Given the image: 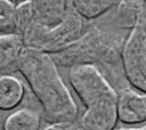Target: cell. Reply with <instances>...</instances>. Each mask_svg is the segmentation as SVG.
Instances as JSON below:
<instances>
[{"label": "cell", "mask_w": 146, "mask_h": 130, "mask_svg": "<svg viewBox=\"0 0 146 130\" xmlns=\"http://www.w3.org/2000/svg\"><path fill=\"white\" fill-rule=\"evenodd\" d=\"M128 33L97 21L87 22L84 32L72 46L51 56L57 66L70 68L90 65L96 67L119 94L131 88L122 64V51Z\"/></svg>", "instance_id": "obj_1"}, {"label": "cell", "mask_w": 146, "mask_h": 130, "mask_svg": "<svg viewBox=\"0 0 146 130\" xmlns=\"http://www.w3.org/2000/svg\"><path fill=\"white\" fill-rule=\"evenodd\" d=\"M47 122L78 120V106L51 55L26 48L18 65Z\"/></svg>", "instance_id": "obj_2"}, {"label": "cell", "mask_w": 146, "mask_h": 130, "mask_svg": "<svg viewBox=\"0 0 146 130\" xmlns=\"http://www.w3.org/2000/svg\"><path fill=\"white\" fill-rule=\"evenodd\" d=\"M68 82L84 106L78 119L80 130H115L117 92L94 66L78 65L68 70Z\"/></svg>", "instance_id": "obj_3"}, {"label": "cell", "mask_w": 146, "mask_h": 130, "mask_svg": "<svg viewBox=\"0 0 146 130\" xmlns=\"http://www.w3.org/2000/svg\"><path fill=\"white\" fill-rule=\"evenodd\" d=\"M84 21L73 8L70 0L63 19L56 25H43L34 21L23 35L26 48L49 55L58 54L72 46L84 32Z\"/></svg>", "instance_id": "obj_4"}, {"label": "cell", "mask_w": 146, "mask_h": 130, "mask_svg": "<svg viewBox=\"0 0 146 130\" xmlns=\"http://www.w3.org/2000/svg\"><path fill=\"white\" fill-rule=\"evenodd\" d=\"M122 64L130 87L146 95V8L128 33L122 51Z\"/></svg>", "instance_id": "obj_5"}, {"label": "cell", "mask_w": 146, "mask_h": 130, "mask_svg": "<svg viewBox=\"0 0 146 130\" xmlns=\"http://www.w3.org/2000/svg\"><path fill=\"white\" fill-rule=\"evenodd\" d=\"M145 8L144 0H116L115 5L96 21L103 25L130 32Z\"/></svg>", "instance_id": "obj_6"}, {"label": "cell", "mask_w": 146, "mask_h": 130, "mask_svg": "<svg viewBox=\"0 0 146 130\" xmlns=\"http://www.w3.org/2000/svg\"><path fill=\"white\" fill-rule=\"evenodd\" d=\"M117 120L128 125L146 122V95L132 88L119 92Z\"/></svg>", "instance_id": "obj_7"}, {"label": "cell", "mask_w": 146, "mask_h": 130, "mask_svg": "<svg viewBox=\"0 0 146 130\" xmlns=\"http://www.w3.org/2000/svg\"><path fill=\"white\" fill-rule=\"evenodd\" d=\"M25 49L22 35L17 33L0 35V75H13L18 72V65Z\"/></svg>", "instance_id": "obj_8"}, {"label": "cell", "mask_w": 146, "mask_h": 130, "mask_svg": "<svg viewBox=\"0 0 146 130\" xmlns=\"http://www.w3.org/2000/svg\"><path fill=\"white\" fill-rule=\"evenodd\" d=\"M33 6L35 21L43 25L59 23L67 9L68 0H30Z\"/></svg>", "instance_id": "obj_9"}, {"label": "cell", "mask_w": 146, "mask_h": 130, "mask_svg": "<svg viewBox=\"0 0 146 130\" xmlns=\"http://www.w3.org/2000/svg\"><path fill=\"white\" fill-rule=\"evenodd\" d=\"M25 89L19 79L14 75H0V109L16 108L24 99Z\"/></svg>", "instance_id": "obj_10"}, {"label": "cell", "mask_w": 146, "mask_h": 130, "mask_svg": "<svg viewBox=\"0 0 146 130\" xmlns=\"http://www.w3.org/2000/svg\"><path fill=\"white\" fill-rule=\"evenodd\" d=\"M40 114L32 108H21L5 121L2 130H40Z\"/></svg>", "instance_id": "obj_11"}, {"label": "cell", "mask_w": 146, "mask_h": 130, "mask_svg": "<svg viewBox=\"0 0 146 130\" xmlns=\"http://www.w3.org/2000/svg\"><path fill=\"white\" fill-rule=\"evenodd\" d=\"M75 11L87 22H92L104 16L116 0H70Z\"/></svg>", "instance_id": "obj_12"}, {"label": "cell", "mask_w": 146, "mask_h": 130, "mask_svg": "<svg viewBox=\"0 0 146 130\" xmlns=\"http://www.w3.org/2000/svg\"><path fill=\"white\" fill-rule=\"evenodd\" d=\"M35 21L34 10L30 0L21 1L15 7V33L24 35L29 26Z\"/></svg>", "instance_id": "obj_13"}, {"label": "cell", "mask_w": 146, "mask_h": 130, "mask_svg": "<svg viewBox=\"0 0 146 130\" xmlns=\"http://www.w3.org/2000/svg\"><path fill=\"white\" fill-rule=\"evenodd\" d=\"M15 7L10 0H0V32L15 33Z\"/></svg>", "instance_id": "obj_14"}, {"label": "cell", "mask_w": 146, "mask_h": 130, "mask_svg": "<svg viewBox=\"0 0 146 130\" xmlns=\"http://www.w3.org/2000/svg\"><path fill=\"white\" fill-rule=\"evenodd\" d=\"M42 130H80V127H79V123H78V120H76V121L49 123Z\"/></svg>", "instance_id": "obj_15"}, {"label": "cell", "mask_w": 146, "mask_h": 130, "mask_svg": "<svg viewBox=\"0 0 146 130\" xmlns=\"http://www.w3.org/2000/svg\"><path fill=\"white\" fill-rule=\"evenodd\" d=\"M117 130H146V125H143L139 128H123V129H117Z\"/></svg>", "instance_id": "obj_16"}, {"label": "cell", "mask_w": 146, "mask_h": 130, "mask_svg": "<svg viewBox=\"0 0 146 130\" xmlns=\"http://www.w3.org/2000/svg\"><path fill=\"white\" fill-rule=\"evenodd\" d=\"M10 1L15 3V2H21V1H24V0H10Z\"/></svg>", "instance_id": "obj_17"}, {"label": "cell", "mask_w": 146, "mask_h": 130, "mask_svg": "<svg viewBox=\"0 0 146 130\" xmlns=\"http://www.w3.org/2000/svg\"><path fill=\"white\" fill-rule=\"evenodd\" d=\"M2 128H3V124H2V122H1V119H0V130H2Z\"/></svg>", "instance_id": "obj_18"}, {"label": "cell", "mask_w": 146, "mask_h": 130, "mask_svg": "<svg viewBox=\"0 0 146 130\" xmlns=\"http://www.w3.org/2000/svg\"><path fill=\"white\" fill-rule=\"evenodd\" d=\"M144 2H145V5H146V0H144Z\"/></svg>", "instance_id": "obj_19"}]
</instances>
